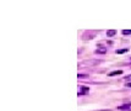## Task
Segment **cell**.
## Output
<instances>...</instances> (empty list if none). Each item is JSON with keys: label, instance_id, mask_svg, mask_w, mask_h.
Here are the masks:
<instances>
[{"label": "cell", "instance_id": "30bf717a", "mask_svg": "<svg viewBox=\"0 0 131 111\" xmlns=\"http://www.w3.org/2000/svg\"><path fill=\"white\" fill-rule=\"evenodd\" d=\"M126 87H127V88H131V82L130 83H126Z\"/></svg>", "mask_w": 131, "mask_h": 111}, {"label": "cell", "instance_id": "5b68a950", "mask_svg": "<svg viewBox=\"0 0 131 111\" xmlns=\"http://www.w3.org/2000/svg\"><path fill=\"white\" fill-rule=\"evenodd\" d=\"M115 33H116V31H115V30H109V31H107V36H109V37L115 36Z\"/></svg>", "mask_w": 131, "mask_h": 111}, {"label": "cell", "instance_id": "52a82bcc", "mask_svg": "<svg viewBox=\"0 0 131 111\" xmlns=\"http://www.w3.org/2000/svg\"><path fill=\"white\" fill-rule=\"evenodd\" d=\"M88 91V88H82V91L79 93V95H83V93H87Z\"/></svg>", "mask_w": 131, "mask_h": 111}, {"label": "cell", "instance_id": "ba28073f", "mask_svg": "<svg viewBox=\"0 0 131 111\" xmlns=\"http://www.w3.org/2000/svg\"><path fill=\"white\" fill-rule=\"evenodd\" d=\"M127 49L126 48H124V49H119V51H116V53H124V52H126Z\"/></svg>", "mask_w": 131, "mask_h": 111}, {"label": "cell", "instance_id": "3957f363", "mask_svg": "<svg viewBox=\"0 0 131 111\" xmlns=\"http://www.w3.org/2000/svg\"><path fill=\"white\" fill-rule=\"evenodd\" d=\"M105 51H107V49H105V47H103V46H99L97 48V49H96V53H105Z\"/></svg>", "mask_w": 131, "mask_h": 111}, {"label": "cell", "instance_id": "6da1fadb", "mask_svg": "<svg viewBox=\"0 0 131 111\" xmlns=\"http://www.w3.org/2000/svg\"><path fill=\"white\" fill-rule=\"evenodd\" d=\"M98 63H101V61H97V59H94V61H85V62H81V63H80V67L92 65V64H98Z\"/></svg>", "mask_w": 131, "mask_h": 111}, {"label": "cell", "instance_id": "7a4b0ae2", "mask_svg": "<svg viewBox=\"0 0 131 111\" xmlns=\"http://www.w3.org/2000/svg\"><path fill=\"white\" fill-rule=\"evenodd\" d=\"M120 74H123V70H115V72H112V73H109L108 75H109V76H115V75H120Z\"/></svg>", "mask_w": 131, "mask_h": 111}, {"label": "cell", "instance_id": "9c48e42d", "mask_svg": "<svg viewBox=\"0 0 131 111\" xmlns=\"http://www.w3.org/2000/svg\"><path fill=\"white\" fill-rule=\"evenodd\" d=\"M86 74H79V78H86Z\"/></svg>", "mask_w": 131, "mask_h": 111}, {"label": "cell", "instance_id": "8992f818", "mask_svg": "<svg viewBox=\"0 0 131 111\" xmlns=\"http://www.w3.org/2000/svg\"><path fill=\"white\" fill-rule=\"evenodd\" d=\"M121 33L124 36H126V35H131V30H123L121 31Z\"/></svg>", "mask_w": 131, "mask_h": 111}, {"label": "cell", "instance_id": "277c9868", "mask_svg": "<svg viewBox=\"0 0 131 111\" xmlns=\"http://www.w3.org/2000/svg\"><path fill=\"white\" fill-rule=\"evenodd\" d=\"M130 107H131V104H124V105L119 106L118 109H119V110H127V109H130Z\"/></svg>", "mask_w": 131, "mask_h": 111}]
</instances>
